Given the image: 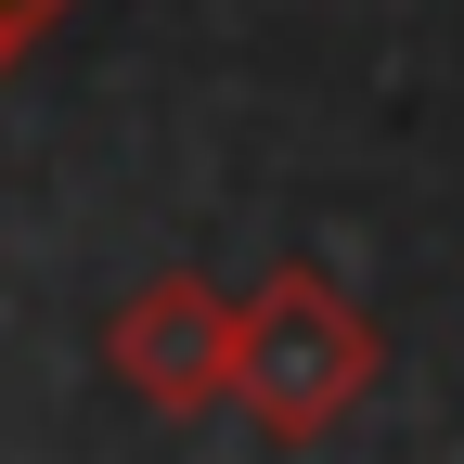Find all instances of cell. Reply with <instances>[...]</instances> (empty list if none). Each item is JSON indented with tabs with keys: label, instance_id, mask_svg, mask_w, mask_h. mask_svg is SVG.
<instances>
[{
	"label": "cell",
	"instance_id": "7a4b0ae2",
	"mask_svg": "<svg viewBox=\"0 0 464 464\" xmlns=\"http://www.w3.org/2000/svg\"><path fill=\"white\" fill-rule=\"evenodd\" d=\"M103 374L142 400V413H207L232 400V297L207 271H155L130 310L103 323Z\"/></svg>",
	"mask_w": 464,
	"mask_h": 464
},
{
	"label": "cell",
	"instance_id": "6da1fadb",
	"mask_svg": "<svg viewBox=\"0 0 464 464\" xmlns=\"http://www.w3.org/2000/svg\"><path fill=\"white\" fill-rule=\"evenodd\" d=\"M387 387V335L362 297H335L310 258L258 271L232 297V400L271 426V439H335L362 400Z\"/></svg>",
	"mask_w": 464,
	"mask_h": 464
},
{
	"label": "cell",
	"instance_id": "3957f363",
	"mask_svg": "<svg viewBox=\"0 0 464 464\" xmlns=\"http://www.w3.org/2000/svg\"><path fill=\"white\" fill-rule=\"evenodd\" d=\"M65 14H78V0H0V78H14V65H26V52L65 26Z\"/></svg>",
	"mask_w": 464,
	"mask_h": 464
}]
</instances>
